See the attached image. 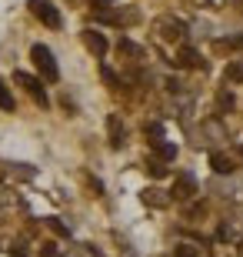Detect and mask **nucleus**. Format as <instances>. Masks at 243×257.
I'll use <instances>...</instances> for the list:
<instances>
[{"label":"nucleus","mask_w":243,"mask_h":257,"mask_svg":"<svg viewBox=\"0 0 243 257\" xmlns=\"http://www.w3.org/2000/svg\"><path fill=\"white\" fill-rule=\"evenodd\" d=\"M50 227H54V230H57V234H60V237H67V234H70V230H67V227H64V224H60V220H54V217H50Z\"/></svg>","instance_id":"nucleus-18"},{"label":"nucleus","mask_w":243,"mask_h":257,"mask_svg":"<svg viewBox=\"0 0 243 257\" xmlns=\"http://www.w3.org/2000/svg\"><path fill=\"white\" fill-rule=\"evenodd\" d=\"M120 50H123V54H140V47L130 44V40H120Z\"/></svg>","instance_id":"nucleus-16"},{"label":"nucleus","mask_w":243,"mask_h":257,"mask_svg":"<svg viewBox=\"0 0 243 257\" xmlns=\"http://www.w3.org/2000/svg\"><path fill=\"white\" fill-rule=\"evenodd\" d=\"M210 167H213L216 174H233V171H236L233 161H230L226 154H213V157H210Z\"/></svg>","instance_id":"nucleus-6"},{"label":"nucleus","mask_w":243,"mask_h":257,"mask_svg":"<svg viewBox=\"0 0 243 257\" xmlns=\"http://www.w3.org/2000/svg\"><path fill=\"white\" fill-rule=\"evenodd\" d=\"M240 257H243V240H240Z\"/></svg>","instance_id":"nucleus-23"},{"label":"nucleus","mask_w":243,"mask_h":257,"mask_svg":"<svg viewBox=\"0 0 243 257\" xmlns=\"http://www.w3.org/2000/svg\"><path fill=\"white\" fill-rule=\"evenodd\" d=\"M150 174H153V177H163V174H167V167H163V164H157V161H153V164H150Z\"/></svg>","instance_id":"nucleus-17"},{"label":"nucleus","mask_w":243,"mask_h":257,"mask_svg":"<svg viewBox=\"0 0 243 257\" xmlns=\"http://www.w3.org/2000/svg\"><path fill=\"white\" fill-rule=\"evenodd\" d=\"M153 151H157L160 161H173V157H177V147H173V144H160V141H153Z\"/></svg>","instance_id":"nucleus-9"},{"label":"nucleus","mask_w":243,"mask_h":257,"mask_svg":"<svg viewBox=\"0 0 243 257\" xmlns=\"http://www.w3.org/2000/svg\"><path fill=\"white\" fill-rule=\"evenodd\" d=\"M173 257H200V250L190 247V244H180V247L173 250Z\"/></svg>","instance_id":"nucleus-12"},{"label":"nucleus","mask_w":243,"mask_h":257,"mask_svg":"<svg viewBox=\"0 0 243 257\" xmlns=\"http://www.w3.org/2000/svg\"><path fill=\"white\" fill-rule=\"evenodd\" d=\"M226 44H230V47H243V34H240V37H233V40H226Z\"/></svg>","instance_id":"nucleus-21"},{"label":"nucleus","mask_w":243,"mask_h":257,"mask_svg":"<svg viewBox=\"0 0 243 257\" xmlns=\"http://www.w3.org/2000/svg\"><path fill=\"white\" fill-rule=\"evenodd\" d=\"M193 191H196L193 177H190V174H180L177 184H173V197H177V200H187V197H193Z\"/></svg>","instance_id":"nucleus-4"},{"label":"nucleus","mask_w":243,"mask_h":257,"mask_svg":"<svg viewBox=\"0 0 243 257\" xmlns=\"http://www.w3.org/2000/svg\"><path fill=\"white\" fill-rule=\"evenodd\" d=\"M147 134H150V137H160V134H163V127H160V124H150Z\"/></svg>","instance_id":"nucleus-20"},{"label":"nucleus","mask_w":243,"mask_h":257,"mask_svg":"<svg viewBox=\"0 0 243 257\" xmlns=\"http://www.w3.org/2000/svg\"><path fill=\"white\" fill-rule=\"evenodd\" d=\"M180 67H200V54H196L193 47H183L180 50V57H177Z\"/></svg>","instance_id":"nucleus-7"},{"label":"nucleus","mask_w":243,"mask_h":257,"mask_svg":"<svg viewBox=\"0 0 243 257\" xmlns=\"http://www.w3.org/2000/svg\"><path fill=\"white\" fill-rule=\"evenodd\" d=\"M90 4H94V10H107L113 0H90Z\"/></svg>","instance_id":"nucleus-19"},{"label":"nucleus","mask_w":243,"mask_h":257,"mask_svg":"<svg viewBox=\"0 0 243 257\" xmlns=\"http://www.w3.org/2000/svg\"><path fill=\"white\" fill-rule=\"evenodd\" d=\"M30 57H34L37 70L44 74V80H50V84H54L57 77H60V70H57V64H54V54H50L44 44H34V47H30Z\"/></svg>","instance_id":"nucleus-1"},{"label":"nucleus","mask_w":243,"mask_h":257,"mask_svg":"<svg viewBox=\"0 0 243 257\" xmlns=\"http://www.w3.org/2000/svg\"><path fill=\"white\" fill-rule=\"evenodd\" d=\"M216 104L223 107V110H230V107H233V94H226V90H223V94L216 97Z\"/></svg>","instance_id":"nucleus-13"},{"label":"nucleus","mask_w":243,"mask_h":257,"mask_svg":"<svg viewBox=\"0 0 243 257\" xmlns=\"http://www.w3.org/2000/svg\"><path fill=\"white\" fill-rule=\"evenodd\" d=\"M0 110H14V94L0 84Z\"/></svg>","instance_id":"nucleus-11"},{"label":"nucleus","mask_w":243,"mask_h":257,"mask_svg":"<svg viewBox=\"0 0 243 257\" xmlns=\"http://www.w3.org/2000/svg\"><path fill=\"white\" fill-rule=\"evenodd\" d=\"M40 257H60V250H57L54 244H44V247H40Z\"/></svg>","instance_id":"nucleus-15"},{"label":"nucleus","mask_w":243,"mask_h":257,"mask_svg":"<svg viewBox=\"0 0 243 257\" xmlns=\"http://www.w3.org/2000/svg\"><path fill=\"white\" fill-rule=\"evenodd\" d=\"M84 44L94 50L97 57H103V54H107V40H103V34H97V30H84Z\"/></svg>","instance_id":"nucleus-5"},{"label":"nucleus","mask_w":243,"mask_h":257,"mask_svg":"<svg viewBox=\"0 0 243 257\" xmlns=\"http://www.w3.org/2000/svg\"><path fill=\"white\" fill-rule=\"evenodd\" d=\"M103 80H107V84H110V87H117V84H120V77L113 74L110 67H103Z\"/></svg>","instance_id":"nucleus-14"},{"label":"nucleus","mask_w":243,"mask_h":257,"mask_svg":"<svg viewBox=\"0 0 243 257\" xmlns=\"http://www.w3.org/2000/svg\"><path fill=\"white\" fill-rule=\"evenodd\" d=\"M30 10H34V17H40L47 27H60V14L50 0H30Z\"/></svg>","instance_id":"nucleus-2"},{"label":"nucleus","mask_w":243,"mask_h":257,"mask_svg":"<svg viewBox=\"0 0 243 257\" xmlns=\"http://www.w3.org/2000/svg\"><path fill=\"white\" fill-rule=\"evenodd\" d=\"M14 80L27 87V94L34 97V100H37L40 107H47V104H50V100H47V94H44V84H40L37 77H30V74H20V70H17V74H14Z\"/></svg>","instance_id":"nucleus-3"},{"label":"nucleus","mask_w":243,"mask_h":257,"mask_svg":"<svg viewBox=\"0 0 243 257\" xmlns=\"http://www.w3.org/2000/svg\"><path fill=\"white\" fill-rule=\"evenodd\" d=\"M226 80H233V84H243V64L233 60V64L226 67Z\"/></svg>","instance_id":"nucleus-10"},{"label":"nucleus","mask_w":243,"mask_h":257,"mask_svg":"<svg viewBox=\"0 0 243 257\" xmlns=\"http://www.w3.org/2000/svg\"><path fill=\"white\" fill-rule=\"evenodd\" d=\"M14 257H27V254H24V250H14Z\"/></svg>","instance_id":"nucleus-22"},{"label":"nucleus","mask_w":243,"mask_h":257,"mask_svg":"<svg viewBox=\"0 0 243 257\" xmlns=\"http://www.w3.org/2000/svg\"><path fill=\"white\" fill-rule=\"evenodd\" d=\"M107 127H110V144H113V147H120V144H123V127H120V120H117V117H110V120H107Z\"/></svg>","instance_id":"nucleus-8"}]
</instances>
